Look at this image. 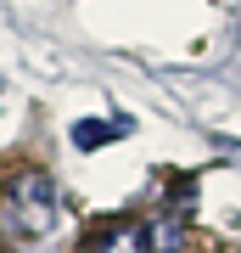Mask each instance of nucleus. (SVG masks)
Returning a JSON list of instances; mask_svg holds the SVG:
<instances>
[{"label": "nucleus", "instance_id": "obj_4", "mask_svg": "<svg viewBox=\"0 0 241 253\" xmlns=\"http://www.w3.org/2000/svg\"><path fill=\"white\" fill-rule=\"evenodd\" d=\"M146 236H152V253H174L179 242H185V225H179V219L169 214V219H163L157 231H146Z\"/></svg>", "mask_w": 241, "mask_h": 253}, {"label": "nucleus", "instance_id": "obj_2", "mask_svg": "<svg viewBox=\"0 0 241 253\" xmlns=\"http://www.w3.org/2000/svg\"><path fill=\"white\" fill-rule=\"evenodd\" d=\"M79 253H152V236H146L140 219H107L84 236Z\"/></svg>", "mask_w": 241, "mask_h": 253}, {"label": "nucleus", "instance_id": "obj_3", "mask_svg": "<svg viewBox=\"0 0 241 253\" xmlns=\"http://www.w3.org/2000/svg\"><path fill=\"white\" fill-rule=\"evenodd\" d=\"M124 129H129V118H112V124H90V118H84V124H73V146H84V152H90V146L118 141Z\"/></svg>", "mask_w": 241, "mask_h": 253}, {"label": "nucleus", "instance_id": "obj_1", "mask_svg": "<svg viewBox=\"0 0 241 253\" xmlns=\"http://www.w3.org/2000/svg\"><path fill=\"white\" fill-rule=\"evenodd\" d=\"M0 219L17 236H45L56 225V186L45 169H17L0 186Z\"/></svg>", "mask_w": 241, "mask_h": 253}]
</instances>
